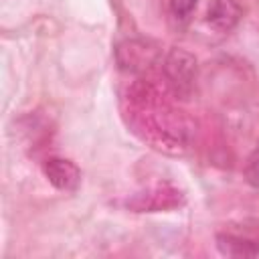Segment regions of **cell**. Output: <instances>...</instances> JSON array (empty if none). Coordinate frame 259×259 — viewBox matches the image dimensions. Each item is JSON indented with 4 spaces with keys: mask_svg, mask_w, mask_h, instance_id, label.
<instances>
[{
    "mask_svg": "<svg viewBox=\"0 0 259 259\" xmlns=\"http://www.w3.org/2000/svg\"><path fill=\"white\" fill-rule=\"evenodd\" d=\"M132 97L138 105L136 115L140 121V130L148 132V140L154 144V148L178 152V148L186 146L190 130L184 125L180 111L176 113L168 105L154 99L156 93L148 87H140V91H134Z\"/></svg>",
    "mask_w": 259,
    "mask_h": 259,
    "instance_id": "obj_1",
    "label": "cell"
},
{
    "mask_svg": "<svg viewBox=\"0 0 259 259\" xmlns=\"http://www.w3.org/2000/svg\"><path fill=\"white\" fill-rule=\"evenodd\" d=\"M198 0H170V12L178 20H188Z\"/></svg>",
    "mask_w": 259,
    "mask_h": 259,
    "instance_id": "obj_8",
    "label": "cell"
},
{
    "mask_svg": "<svg viewBox=\"0 0 259 259\" xmlns=\"http://www.w3.org/2000/svg\"><path fill=\"white\" fill-rule=\"evenodd\" d=\"M217 247L223 255H229V257H251V255L259 253V243L241 239L235 235H219Z\"/></svg>",
    "mask_w": 259,
    "mask_h": 259,
    "instance_id": "obj_6",
    "label": "cell"
},
{
    "mask_svg": "<svg viewBox=\"0 0 259 259\" xmlns=\"http://www.w3.org/2000/svg\"><path fill=\"white\" fill-rule=\"evenodd\" d=\"M245 178H247V182H249L251 186L259 188V146H257V150H255V152L249 156V160H247Z\"/></svg>",
    "mask_w": 259,
    "mask_h": 259,
    "instance_id": "obj_9",
    "label": "cell"
},
{
    "mask_svg": "<svg viewBox=\"0 0 259 259\" xmlns=\"http://www.w3.org/2000/svg\"><path fill=\"white\" fill-rule=\"evenodd\" d=\"M148 61V49H144V45L138 42H123L117 47V63L123 69H138Z\"/></svg>",
    "mask_w": 259,
    "mask_h": 259,
    "instance_id": "obj_7",
    "label": "cell"
},
{
    "mask_svg": "<svg viewBox=\"0 0 259 259\" xmlns=\"http://www.w3.org/2000/svg\"><path fill=\"white\" fill-rule=\"evenodd\" d=\"M164 73L174 93L188 95L196 81V59L184 49H170L164 59Z\"/></svg>",
    "mask_w": 259,
    "mask_h": 259,
    "instance_id": "obj_2",
    "label": "cell"
},
{
    "mask_svg": "<svg viewBox=\"0 0 259 259\" xmlns=\"http://www.w3.org/2000/svg\"><path fill=\"white\" fill-rule=\"evenodd\" d=\"M184 202V196L180 190H176L174 186L168 184H158L152 190L138 194L136 198H132L127 204L132 208H136L138 212L144 210H168V208H176Z\"/></svg>",
    "mask_w": 259,
    "mask_h": 259,
    "instance_id": "obj_3",
    "label": "cell"
},
{
    "mask_svg": "<svg viewBox=\"0 0 259 259\" xmlns=\"http://www.w3.org/2000/svg\"><path fill=\"white\" fill-rule=\"evenodd\" d=\"M241 14H243L241 6L235 0H212L206 12V22L221 32H229L231 28L237 26Z\"/></svg>",
    "mask_w": 259,
    "mask_h": 259,
    "instance_id": "obj_5",
    "label": "cell"
},
{
    "mask_svg": "<svg viewBox=\"0 0 259 259\" xmlns=\"http://www.w3.org/2000/svg\"><path fill=\"white\" fill-rule=\"evenodd\" d=\"M45 170V176L47 180L59 188V190H75L79 186V180H81V172L79 168L71 162V160H65V158H49L42 166Z\"/></svg>",
    "mask_w": 259,
    "mask_h": 259,
    "instance_id": "obj_4",
    "label": "cell"
}]
</instances>
